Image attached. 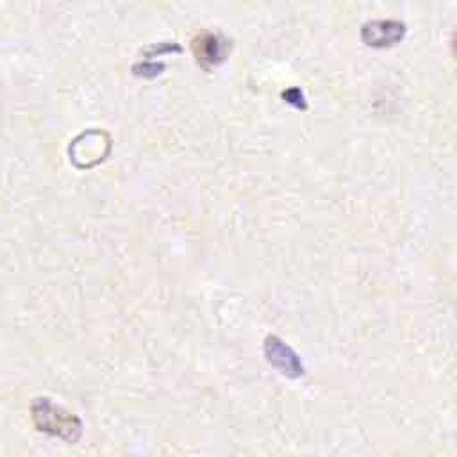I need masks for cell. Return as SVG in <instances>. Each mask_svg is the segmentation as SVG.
Segmentation results:
<instances>
[{
	"mask_svg": "<svg viewBox=\"0 0 457 457\" xmlns=\"http://www.w3.org/2000/svg\"><path fill=\"white\" fill-rule=\"evenodd\" d=\"M32 421L37 430L57 436L68 443H75L80 437V420L55 405L50 398H36L32 402Z\"/></svg>",
	"mask_w": 457,
	"mask_h": 457,
	"instance_id": "obj_1",
	"label": "cell"
},
{
	"mask_svg": "<svg viewBox=\"0 0 457 457\" xmlns=\"http://www.w3.org/2000/svg\"><path fill=\"white\" fill-rule=\"evenodd\" d=\"M407 34V25L400 20H371L361 27V39L371 48H389L398 45Z\"/></svg>",
	"mask_w": 457,
	"mask_h": 457,
	"instance_id": "obj_2",
	"label": "cell"
},
{
	"mask_svg": "<svg viewBox=\"0 0 457 457\" xmlns=\"http://www.w3.org/2000/svg\"><path fill=\"white\" fill-rule=\"evenodd\" d=\"M264 355L273 368L289 378H296L305 373L303 364L295 350L277 336H268L264 339Z\"/></svg>",
	"mask_w": 457,
	"mask_h": 457,
	"instance_id": "obj_3",
	"label": "cell"
},
{
	"mask_svg": "<svg viewBox=\"0 0 457 457\" xmlns=\"http://www.w3.org/2000/svg\"><path fill=\"white\" fill-rule=\"evenodd\" d=\"M191 48L196 62L205 70H211L221 64L230 52L228 41L223 36L214 32H204L196 36L191 43Z\"/></svg>",
	"mask_w": 457,
	"mask_h": 457,
	"instance_id": "obj_4",
	"label": "cell"
},
{
	"mask_svg": "<svg viewBox=\"0 0 457 457\" xmlns=\"http://www.w3.org/2000/svg\"><path fill=\"white\" fill-rule=\"evenodd\" d=\"M164 64H157V62H137L132 66V71L139 77H155L159 73H162Z\"/></svg>",
	"mask_w": 457,
	"mask_h": 457,
	"instance_id": "obj_5",
	"label": "cell"
},
{
	"mask_svg": "<svg viewBox=\"0 0 457 457\" xmlns=\"http://www.w3.org/2000/svg\"><path fill=\"white\" fill-rule=\"evenodd\" d=\"M282 96L286 98L287 104H293L295 107H298V109H302V111L305 109V100H303V95H302V91H300L298 87H291V89L284 91Z\"/></svg>",
	"mask_w": 457,
	"mask_h": 457,
	"instance_id": "obj_6",
	"label": "cell"
},
{
	"mask_svg": "<svg viewBox=\"0 0 457 457\" xmlns=\"http://www.w3.org/2000/svg\"><path fill=\"white\" fill-rule=\"evenodd\" d=\"M452 52H453V55L457 59V27H455V30L452 34Z\"/></svg>",
	"mask_w": 457,
	"mask_h": 457,
	"instance_id": "obj_7",
	"label": "cell"
}]
</instances>
